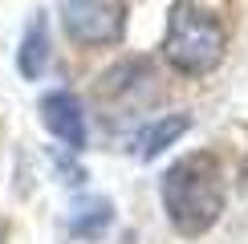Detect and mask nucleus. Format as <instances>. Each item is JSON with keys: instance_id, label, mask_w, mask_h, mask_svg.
I'll use <instances>...</instances> for the list:
<instances>
[{"instance_id": "7", "label": "nucleus", "mask_w": 248, "mask_h": 244, "mask_svg": "<svg viewBox=\"0 0 248 244\" xmlns=\"http://www.w3.org/2000/svg\"><path fill=\"white\" fill-rule=\"evenodd\" d=\"M110 224V199H81L74 203V216H69V228H74V236H102V228Z\"/></svg>"}, {"instance_id": "2", "label": "nucleus", "mask_w": 248, "mask_h": 244, "mask_svg": "<svg viewBox=\"0 0 248 244\" xmlns=\"http://www.w3.org/2000/svg\"><path fill=\"white\" fill-rule=\"evenodd\" d=\"M228 33L224 20L212 13L208 4L195 0H175L167 8V29H163V57L171 69H179L183 77H203L220 65Z\"/></svg>"}, {"instance_id": "6", "label": "nucleus", "mask_w": 248, "mask_h": 244, "mask_svg": "<svg viewBox=\"0 0 248 244\" xmlns=\"http://www.w3.org/2000/svg\"><path fill=\"white\" fill-rule=\"evenodd\" d=\"M191 130V114H167V118H155L147 130H142L139 138H134V147H139V159H155L163 155V151L171 147L179 135H187Z\"/></svg>"}, {"instance_id": "1", "label": "nucleus", "mask_w": 248, "mask_h": 244, "mask_svg": "<svg viewBox=\"0 0 248 244\" xmlns=\"http://www.w3.org/2000/svg\"><path fill=\"white\" fill-rule=\"evenodd\" d=\"M163 208L179 236H203L224 212V167L212 151L183 155L163 175Z\"/></svg>"}, {"instance_id": "5", "label": "nucleus", "mask_w": 248, "mask_h": 244, "mask_svg": "<svg viewBox=\"0 0 248 244\" xmlns=\"http://www.w3.org/2000/svg\"><path fill=\"white\" fill-rule=\"evenodd\" d=\"M49 57H53V41H49V16L45 13H33L25 29V41H20V53H16V65L29 81H37L41 74L49 69Z\"/></svg>"}, {"instance_id": "3", "label": "nucleus", "mask_w": 248, "mask_h": 244, "mask_svg": "<svg viewBox=\"0 0 248 244\" xmlns=\"http://www.w3.org/2000/svg\"><path fill=\"white\" fill-rule=\"evenodd\" d=\"M61 29L78 45H118L126 33V0H61Z\"/></svg>"}, {"instance_id": "4", "label": "nucleus", "mask_w": 248, "mask_h": 244, "mask_svg": "<svg viewBox=\"0 0 248 244\" xmlns=\"http://www.w3.org/2000/svg\"><path fill=\"white\" fill-rule=\"evenodd\" d=\"M41 122L49 126V135L57 142H65L69 151L86 147V110L69 90H53L41 98Z\"/></svg>"}]
</instances>
